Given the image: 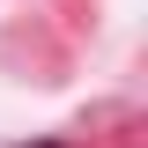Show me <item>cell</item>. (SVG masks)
I'll list each match as a JSON object with an SVG mask.
<instances>
[{"instance_id":"cell-1","label":"cell","mask_w":148,"mask_h":148,"mask_svg":"<svg viewBox=\"0 0 148 148\" xmlns=\"http://www.w3.org/2000/svg\"><path fill=\"white\" fill-rule=\"evenodd\" d=\"M15 148H74V141H15Z\"/></svg>"}]
</instances>
